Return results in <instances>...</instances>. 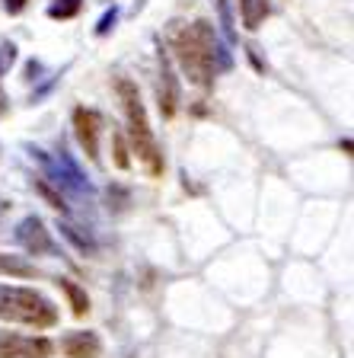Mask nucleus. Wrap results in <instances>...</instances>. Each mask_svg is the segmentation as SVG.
<instances>
[{"label": "nucleus", "instance_id": "nucleus-17", "mask_svg": "<svg viewBox=\"0 0 354 358\" xmlns=\"http://www.w3.org/2000/svg\"><path fill=\"white\" fill-rule=\"evenodd\" d=\"M61 231H64L67 237L74 240V243L80 246V250H93V240H89V237H80V234H77V227H71V224H64V227H61Z\"/></svg>", "mask_w": 354, "mask_h": 358}, {"label": "nucleus", "instance_id": "nucleus-16", "mask_svg": "<svg viewBox=\"0 0 354 358\" xmlns=\"http://www.w3.org/2000/svg\"><path fill=\"white\" fill-rule=\"evenodd\" d=\"M115 22H118V10L112 7L109 13H105L103 20H99V26H96V36H109V32H112V26H115Z\"/></svg>", "mask_w": 354, "mask_h": 358}, {"label": "nucleus", "instance_id": "nucleus-13", "mask_svg": "<svg viewBox=\"0 0 354 358\" xmlns=\"http://www.w3.org/2000/svg\"><path fill=\"white\" fill-rule=\"evenodd\" d=\"M36 189H38V195H42V199L48 201V205H52V208H58V211H67V205H64V195H61V192H54V189L48 186L45 179H36Z\"/></svg>", "mask_w": 354, "mask_h": 358}, {"label": "nucleus", "instance_id": "nucleus-2", "mask_svg": "<svg viewBox=\"0 0 354 358\" xmlns=\"http://www.w3.org/2000/svg\"><path fill=\"white\" fill-rule=\"evenodd\" d=\"M115 90H118V96H121V103H125L134 150H138V157L144 160V166H147L150 176H160L163 173V154H160V148H156L154 131H150V122H147V112H144V103H140V96H138V87H134L128 77H118Z\"/></svg>", "mask_w": 354, "mask_h": 358}, {"label": "nucleus", "instance_id": "nucleus-7", "mask_svg": "<svg viewBox=\"0 0 354 358\" xmlns=\"http://www.w3.org/2000/svg\"><path fill=\"white\" fill-rule=\"evenodd\" d=\"M156 96H160V112L166 119L176 115V103H179V90H176V77H172L170 58L160 52V83H156Z\"/></svg>", "mask_w": 354, "mask_h": 358}, {"label": "nucleus", "instance_id": "nucleus-18", "mask_svg": "<svg viewBox=\"0 0 354 358\" xmlns=\"http://www.w3.org/2000/svg\"><path fill=\"white\" fill-rule=\"evenodd\" d=\"M3 7H7V13H22L26 0H3Z\"/></svg>", "mask_w": 354, "mask_h": 358}, {"label": "nucleus", "instance_id": "nucleus-6", "mask_svg": "<svg viewBox=\"0 0 354 358\" xmlns=\"http://www.w3.org/2000/svg\"><path fill=\"white\" fill-rule=\"evenodd\" d=\"M74 128H77V138H80V148L87 150L89 160L99 157V141H96V131H99V115L93 109H77L74 112Z\"/></svg>", "mask_w": 354, "mask_h": 358}, {"label": "nucleus", "instance_id": "nucleus-14", "mask_svg": "<svg viewBox=\"0 0 354 358\" xmlns=\"http://www.w3.org/2000/svg\"><path fill=\"white\" fill-rule=\"evenodd\" d=\"M214 7H217V13H221V29H223V36H227L230 42H236L233 16H230V7H227V0H214Z\"/></svg>", "mask_w": 354, "mask_h": 358}, {"label": "nucleus", "instance_id": "nucleus-19", "mask_svg": "<svg viewBox=\"0 0 354 358\" xmlns=\"http://www.w3.org/2000/svg\"><path fill=\"white\" fill-rule=\"evenodd\" d=\"M36 74H42V64H38V61H29V64H26V80H36Z\"/></svg>", "mask_w": 354, "mask_h": 358}, {"label": "nucleus", "instance_id": "nucleus-11", "mask_svg": "<svg viewBox=\"0 0 354 358\" xmlns=\"http://www.w3.org/2000/svg\"><path fill=\"white\" fill-rule=\"evenodd\" d=\"M0 272H7V275H20V278H36V266L29 262H22L20 256H3L0 253Z\"/></svg>", "mask_w": 354, "mask_h": 358}, {"label": "nucleus", "instance_id": "nucleus-15", "mask_svg": "<svg viewBox=\"0 0 354 358\" xmlns=\"http://www.w3.org/2000/svg\"><path fill=\"white\" fill-rule=\"evenodd\" d=\"M112 144H115V166L118 170H128V150H125V141H121V134H112Z\"/></svg>", "mask_w": 354, "mask_h": 358}, {"label": "nucleus", "instance_id": "nucleus-8", "mask_svg": "<svg viewBox=\"0 0 354 358\" xmlns=\"http://www.w3.org/2000/svg\"><path fill=\"white\" fill-rule=\"evenodd\" d=\"M61 349L71 358H99V336L96 333H71V336H64Z\"/></svg>", "mask_w": 354, "mask_h": 358}, {"label": "nucleus", "instance_id": "nucleus-10", "mask_svg": "<svg viewBox=\"0 0 354 358\" xmlns=\"http://www.w3.org/2000/svg\"><path fill=\"white\" fill-rule=\"evenodd\" d=\"M239 7H243V22H246V29H258V26H262V20L268 16L265 0H239Z\"/></svg>", "mask_w": 354, "mask_h": 358}, {"label": "nucleus", "instance_id": "nucleus-12", "mask_svg": "<svg viewBox=\"0 0 354 358\" xmlns=\"http://www.w3.org/2000/svg\"><path fill=\"white\" fill-rule=\"evenodd\" d=\"M83 7V0H58V3H52L48 7V16L52 20H71V16H77Z\"/></svg>", "mask_w": 354, "mask_h": 358}, {"label": "nucleus", "instance_id": "nucleus-9", "mask_svg": "<svg viewBox=\"0 0 354 358\" xmlns=\"http://www.w3.org/2000/svg\"><path fill=\"white\" fill-rule=\"evenodd\" d=\"M61 291H64L67 298H71V307H74V317H87L89 313V298H87V291L77 288L74 282H67V278H61Z\"/></svg>", "mask_w": 354, "mask_h": 358}, {"label": "nucleus", "instance_id": "nucleus-3", "mask_svg": "<svg viewBox=\"0 0 354 358\" xmlns=\"http://www.w3.org/2000/svg\"><path fill=\"white\" fill-rule=\"evenodd\" d=\"M0 317L13 323H26V327H54L58 310L48 298H42L32 288H16V285H0Z\"/></svg>", "mask_w": 354, "mask_h": 358}, {"label": "nucleus", "instance_id": "nucleus-4", "mask_svg": "<svg viewBox=\"0 0 354 358\" xmlns=\"http://www.w3.org/2000/svg\"><path fill=\"white\" fill-rule=\"evenodd\" d=\"M48 355H52V343L48 339L0 333V358H48Z\"/></svg>", "mask_w": 354, "mask_h": 358}, {"label": "nucleus", "instance_id": "nucleus-1", "mask_svg": "<svg viewBox=\"0 0 354 358\" xmlns=\"http://www.w3.org/2000/svg\"><path fill=\"white\" fill-rule=\"evenodd\" d=\"M170 45H172V52H176L179 64H182L185 77L201 90L211 87L214 64L221 67V71L230 67V55L223 52V45L217 42V32L211 22H195L192 29L176 22L170 29Z\"/></svg>", "mask_w": 354, "mask_h": 358}, {"label": "nucleus", "instance_id": "nucleus-5", "mask_svg": "<svg viewBox=\"0 0 354 358\" xmlns=\"http://www.w3.org/2000/svg\"><path fill=\"white\" fill-rule=\"evenodd\" d=\"M16 240L22 243V250H29L32 256H42V253H54L52 246V237H48V231H45L42 217L29 215L26 221L16 227Z\"/></svg>", "mask_w": 354, "mask_h": 358}]
</instances>
